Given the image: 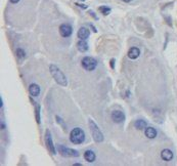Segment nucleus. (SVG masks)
<instances>
[{"instance_id":"obj_1","label":"nucleus","mask_w":177,"mask_h":166,"mask_svg":"<svg viewBox=\"0 0 177 166\" xmlns=\"http://www.w3.org/2000/svg\"><path fill=\"white\" fill-rule=\"evenodd\" d=\"M49 71L51 74L52 78L55 80V82L57 84H59L61 86H67L68 85V79L66 77V75L63 73L59 68L55 65H50L49 66Z\"/></svg>"},{"instance_id":"obj_15","label":"nucleus","mask_w":177,"mask_h":166,"mask_svg":"<svg viewBox=\"0 0 177 166\" xmlns=\"http://www.w3.org/2000/svg\"><path fill=\"white\" fill-rule=\"evenodd\" d=\"M157 130L155 129L154 127H146V129H144V134H146V137H148V139H155L156 137H157Z\"/></svg>"},{"instance_id":"obj_3","label":"nucleus","mask_w":177,"mask_h":166,"mask_svg":"<svg viewBox=\"0 0 177 166\" xmlns=\"http://www.w3.org/2000/svg\"><path fill=\"white\" fill-rule=\"evenodd\" d=\"M70 141L74 145H80L85 141V133L83 129L76 127L70 132Z\"/></svg>"},{"instance_id":"obj_7","label":"nucleus","mask_w":177,"mask_h":166,"mask_svg":"<svg viewBox=\"0 0 177 166\" xmlns=\"http://www.w3.org/2000/svg\"><path fill=\"white\" fill-rule=\"evenodd\" d=\"M111 118H112V120L115 123H122V122H124V120H125V114H124L122 111L115 110V111H113L112 114H111Z\"/></svg>"},{"instance_id":"obj_27","label":"nucleus","mask_w":177,"mask_h":166,"mask_svg":"<svg viewBox=\"0 0 177 166\" xmlns=\"http://www.w3.org/2000/svg\"><path fill=\"white\" fill-rule=\"evenodd\" d=\"M4 127H5L4 123H2V122H1V129H4Z\"/></svg>"},{"instance_id":"obj_11","label":"nucleus","mask_w":177,"mask_h":166,"mask_svg":"<svg viewBox=\"0 0 177 166\" xmlns=\"http://www.w3.org/2000/svg\"><path fill=\"white\" fill-rule=\"evenodd\" d=\"M161 158L164 161H171L173 159V153L169 149H164L161 152Z\"/></svg>"},{"instance_id":"obj_18","label":"nucleus","mask_w":177,"mask_h":166,"mask_svg":"<svg viewBox=\"0 0 177 166\" xmlns=\"http://www.w3.org/2000/svg\"><path fill=\"white\" fill-rule=\"evenodd\" d=\"M16 56H18V58L21 60V61L25 60V58H26L25 50L23 49V48H18V49H16Z\"/></svg>"},{"instance_id":"obj_16","label":"nucleus","mask_w":177,"mask_h":166,"mask_svg":"<svg viewBox=\"0 0 177 166\" xmlns=\"http://www.w3.org/2000/svg\"><path fill=\"white\" fill-rule=\"evenodd\" d=\"M146 122L144 121V120H142V119H138V120H136V121L134 122V127L136 128L137 130H144V129H146Z\"/></svg>"},{"instance_id":"obj_8","label":"nucleus","mask_w":177,"mask_h":166,"mask_svg":"<svg viewBox=\"0 0 177 166\" xmlns=\"http://www.w3.org/2000/svg\"><path fill=\"white\" fill-rule=\"evenodd\" d=\"M73 33V28L71 27L70 25H68V24H63V25H61V27H59V34H61L63 37H70L71 35H72Z\"/></svg>"},{"instance_id":"obj_22","label":"nucleus","mask_w":177,"mask_h":166,"mask_svg":"<svg viewBox=\"0 0 177 166\" xmlns=\"http://www.w3.org/2000/svg\"><path fill=\"white\" fill-rule=\"evenodd\" d=\"M76 5L77 6H79V7H81V8H87V5H85V4H80V3H76Z\"/></svg>"},{"instance_id":"obj_2","label":"nucleus","mask_w":177,"mask_h":166,"mask_svg":"<svg viewBox=\"0 0 177 166\" xmlns=\"http://www.w3.org/2000/svg\"><path fill=\"white\" fill-rule=\"evenodd\" d=\"M88 124H89L90 133H91L94 141H96V143H103V139H105V137H103V133L101 132V130L98 128V126L96 125V123L92 119H89Z\"/></svg>"},{"instance_id":"obj_21","label":"nucleus","mask_w":177,"mask_h":166,"mask_svg":"<svg viewBox=\"0 0 177 166\" xmlns=\"http://www.w3.org/2000/svg\"><path fill=\"white\" fill-rule=\"evenodd\" d=\"M115 62H116L115 58H112V60H111V68H112V69H115Z\"/></svg>"},{"instance_id":"obj_19","label":"nucleus","mask_w":177,"mask_h":166,"mask_svg":"<svg viewBox=\"0 0 177 166\" xmlns=\"http://www.w3.org/2000/svg\"><path fill=\"white\" fill-rule=\"evenodd\" d=\"M99 11L103 16H108V14H111V8L109 6H105V5H103V6H99Z\"/></svg>"},{"instance_id":"obj_26","label":"nucleus","mask_w":177,"mask_h":166,"mask_svg":"<svg viewBox=\"0 0 177 166\" xmlns=\"http://www.w3.org/2000/svg\"><path fill=\"white\" fill-rule=\"evenodd\" d=\"M0 106H1V108H2V106H3V102H2V97H0Z\"/></svg>"},{"instance_id":"obj_12","label":"nucleus","mask_w":177,"mask_h":166,"mask_svg":"<svg viewBox=\"0 0 177 166\" xmlns=\"http://www.w3.org/2000/svg\"><path fill=\"white\" fill-rule=\"evenodd\" d=\"M84 159L87 162H89V163H92V162H94L95 159H96V155H95V153L93 151L87 150L84 152Z\"/></svg>"},{"instance_id":"obj_25","label":"nucleus","mask_w":177,"mask_h":166,"mask_svg":"<svg viewBox=\"0 0 177 166\" xmlns=\"http://www.w3.org/2000/svg\"><path fill=\"white\" fill-rule=\"evenodd\" d=\"M121 1H123V2H126V3H129V2H131V1H133V0H121Z\"/></svg>"},{"instance_id":"obj_28","label":"nucleus","mask_w":177,"mask_h":166,"mask_svg":"<svg viewBox=\"0 0 177 166\" xmlns=\"http://www.w3.org/2000/svg\"><path fill=\"white\" fill-rule=\"evenodd\" d=\"M80 165H81L80 163H75V164H74V166H80Z\"/></svg>"},{"instance_id":"obj_29","label":"nucleus","mask_w":177,"mask_h":166,"mask_svg":"<svg viewBox=\"0 0 177 166\" xmlns=\"http://www.w3.org/2000/svg\"><path fill=\"white\" fill-rule=\"evenodd\" d=\"M82 1H85V0H82Z\"/></svg>"},{"instance_id":"obj_5","label":"nucleus","mask_w":177,"mask_h":166,"mask_svg":"<svg viewBox=\"0 0 177 166\" xmlns=\"http://www.w3.org/2000/svg\"><path fill=\"white\" fill-rule=\"evenodd\" d=\"M57 151L64 157H78L79 152L74 149L68 148L64 145H57Z\"/></svg>"},{"instance_id":"obj_23","label":"nucleus","mask_w":177,"mask_h":166,"mask_svg":"<svg viewBox=\"0 0 177 166\" xmlns=\"http://www.w3.org/2000/svg\"><path fill=\"white\" fill-rule=\"evenodd\" d=\"M89 14H90V16H93V18L95 19V20H97V16H95V14H94L93 11H89Z\"/></svg>"},{"instance_id":"obj_24","label":"nucleus","mask_w":177,"mask_h":166,"mask_svg":"<svg viewBox=\"0 0 177 166\" xmlns=\"http://www.w3.org/2000/svg\"><path fill=\"white\" fill-rule=\"evenodd\" d=\"M20 0H10V2L11 3H14V4H16V3H18Z\"/></svg>"},{"instance_id":"obj_9","label":"nucleus","mask_w":177,"mask_h":166,"mask_svg":"<svg viewBox=\"0 0 177 166\" xmlns=\"http://www.w3.org/2000/svg\"><path fill=\"white\" fill-rule=\"evenodd\" d=\"M29 92H30V94H31V97H38L39 94H40V87H39L38 84L32 83L29 86Z\"/></svg>"},{"instance_id":"obj_13","label":"nucleus","mask_w":177,"mask_h":166,"mask_svg":"<svg viewBox=\"0 0 177 166\" xmlns=\"http://www.w3.org/2000/svg\"><path fill=\"white\" fill-rule=\"evenodd\" d=\"M139 54H140V50H139V48H137V47H131L127 52L128 58H130V60H135V58H137L139 56Z\"/></svg>"},{"instance_id":"obj_20","label":"nucleus","mask_w":177,"mask_h":166,"mask_svg":"<svg viewBox=\"0 0 177 166\" xmlns=\"http://www.w3.org/2000/svg\"><path fill=\"white\" fill-rule=\"evenodd\" d=\"M55 119H56V121H57V123H58V124H61V125L63 126L64 129L66 130V123L63 121V119H62L61 117H59V116H55Z\"/></svg>"},{"instance_id":"obj_4","label":"nucleus","mask_w":177,"mask_h":166,"mask_svg":"<svg viewBox=\"0 0 177 166\" xmlns=\"http://www.w3.org/2000/svg\"><path fill=\"white\" fill-rule=\"evenodd\" d=\"M81 64H82V67L90 72V71H93V70L96 69L97 67V62L95 58H91V56H84L82 58V61H81Z\"/></svg>"},{"instance_id":"obj_6","label":"nucleus","mask_w":177,"mask_h":166,"mask_svg":"<svg viewBox=\"0 0 177 166\" xmlns=\"http://www.w3.org/2000/svg\"><path fill=\"white\" fill-rule=\"evenodd\" d=\"M44 141H45V145H46L47 149L51 153L52 155H55L56 154V150H55V147L53 145V141H52V137H51V132H50L49 130L47 129L45 131V135H44Z\"/></svg>"},{"instance_id":"obj_17","label":"nucleus","mask_w":177,"mask_h":166,"mask_svg":"<svg viewBox=\"0 0 177 166\" xmlns=\"http://www.w3.org/2000/svg\"><path fill=\"white\" fill-rule=\"evenodd\" d=\"M34 107H35V120L38 124H40L41 118H40V105L38 103H34Z\"/></svg>"},{"instance_id":"obj_10","label":"nucleus","mask_w":177,"mask_h":166,"mask_svg":"<svg viewBox=\"0 0 177 166\" xmlns=\"http://www.w3.org/2000/svg\"><path fill=\"white\" fill-rule=\"evenodd\" d=\"M78 38L79 39H83V40H86V39L89 37L90 35V32L89 30L87 29V28L85 27H81L80 29L78 30Z\"/></svg>"},{"instance_id":"obj_14","label":"nucleus","mask_w":177,"mask_h":166,"mask_svg":"<svg viewBox=\"0 0 177 166\" xmlns=\"http://www.w3.org/2000/svg\"><path fill=\"white\" fill-rule=\"evenodd\" d=\"M77 48L80 52H86L88 50V43L86 42V40L83 39H80V40L77 42Z\"/></svg>"}]
</instances>
